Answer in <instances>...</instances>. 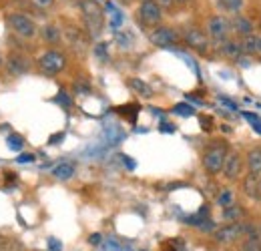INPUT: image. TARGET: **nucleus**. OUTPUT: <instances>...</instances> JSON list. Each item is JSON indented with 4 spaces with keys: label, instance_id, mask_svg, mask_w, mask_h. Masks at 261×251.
<instances>
[{
    "label": "nucleus",
    "instance_id": "4c0bfd02",
    "mask_svg": "<svg viewBox=\"0 0 261 251\" xmlns=\"http://www.w3.org/2000/svg\"><path fill=\"white\" fill-rule=\"evenodd\" d=\"M63 137H65V135H63V133H59V135H53V137H50V141H48V143H50V145H57V143H61V141H63Z\"/></svg>",
    "mask_w": 261,
    "mask_h": 251
},
{
    "label": "nucleus",
    "instance_id": "7c9ffc66",
    "mask_svg": "<svg viewBox=\"0 0 261 251\" xmlns=\"http://www.w3.org/2000/svg\"><path fill=\"white\" fill-rule=\"evenodd\" d=\"M74 91L81 94H89L91 93V85L89 83H74Z\"/></svg>",
    "mask_w": 261,
    "mask_h": 251
},
{
    "label": "nucleus",
    "instance_id": "393cba45",
    "mask_svg": "<svg viewBox=\"0 0 261 251\" xmlns=\"http://www.w3.org/2000/svg\"><path fill=\"white\" fill-rule=\"evenodd\" d=\"M141 111V107L137 105V103H130V105H123V109H119V113L123 115V117H127L130 123H135L137 121V113Z\"/></svg>",
    "mask_w": 261,
    "mask_h": 251
},
{
    "label": "nucleus",
    "instance_id": "de8ad7c7",
    "mask_svg": "<svg viewBox=\"0 0 261 251\" xmlns=\"http://www.w3.org/2000/svg\"><path fill=\"white\" fill-rule=\"evenodd\" d=\"M141 2H145V0H141Z\"/></svg>",
    "mask_w": 261,
    "mask_h": 251
},
{
    "label": "nucleus",
    "instance_id": "1a4fd4ad",
    "mask_svg": "<svg viewBox=\"0 0 261 251\" xmlns=\"http://www.w3.org/2000/svg\"><path fill=\"white\" fill-rule=\"evenodd\" d=\"M243 171H245V159L241 157L239 151H229L227 159L223 163L221 175L227 179L229 183H235V181L243 179Z\"/></svg>",
    "mask_w": 261,
    "mask_h": 251
},
{
    "label": "nucleus",
    "instance_id": "2eb2a0df",
    "mask_svg": "<svg viewBox=\"0 0 261 251\" xmlns=\"http://www.w3.org/2000/svg\"><path fill=\"white\" fill-rule=\"evenodd\" d=\"M245 169L249 175L261 177V145L249 147L245 153Z\"/></svg>",
    "mask_w": 261,
    "mask_h": 251
},
{
    "label": "nucleus",
    "instance_id": "f8f14e48",
    "mask_svg": "<svg viewBox=\"0 0 261 251\" xmlns=\"http://www.w3.org/2000/svg\"><path fill=\"white\" fill-rule=\"evenodd\" d=\"M87 38H89V34L85 31H81V29H76V27H66V29H63V40H66V44L74 53H85L87 51V46H89Z\"/></svg>",
    "mask_w": 261,
    "mask_h": 251
},
{
    "label": "nucleus",
    "instance_id": "f03ea898",
    "mask_svg": "<svg viewBox=\"0 0 261 251\" xmlns=\"http://www.w3.org/2000/svg\"><path fill=\"white\" fill-rule=\"evenodd\" d=\"M231 151L227 145V141H211L205 149H203V169L209 175H219L223 171V163L227 159V153Z\"/></svg>",
    "mask_w": 261,
    "mask_h": 251
},
{
    "label": "nucleus",
    "instance_id": "0eeeda50",
    "mask_svg": "<svg viewBox=\"0 0 261 251\" xmlns=\"http://www.w3.org/2000/svg\"><path fill=\"white\" fill-rule=\"evenodd\" d=\"M181 38H183V42L189 48H193L199 55H207L209 53L211 38L207 36V32L203 31V29H199V27H187L185 31L181 32Z\"/></svg>",
    "mask_w": 261,
    "mask_h": 251
},
{
    "label": "nucleus",
    "instance_id": "09e8293b",
    "mask_svg": "<svg viewBox=\"0 0 261 251\" xmlns=\"http://www.w3.org/2000/svg\"><path fill=\"white\" fill-rule=\"evenodd\" d=\"M127 2H130V0H127Z\"/></svg>",
    "mask_w": 261,
    "mask_h": 251
},
{
    "label": "nucleus",
    "instance_id": "2f4dec72",
    "mask_svg": "<svg viewBox=\"0 0 261 251\" xmlns=\"http://www.w3.org/2000/svg\"><path fill=\"white\" fill-rule=\"evenodd\" d=\"M48 251H63V243H61L59 239L50 237V239H48Z\"/></svg>",
    "mask_w": 261,
    "mask_h": 251
},
{
    "label": "nucleus",
    "instance_id": "a19ab883",
    "mask_svg": "<svg viewBox=\"0 0 261 251\" xmlns=\"http://www.w3.org/2000/svg\"><path fill=\"white\" fill-rule=\"evenodd\" d=\"M161 131H169V133H173V131H175V127H171V125H161Z\"/></svg>",
    "mask_w": 261,
    "mask_h": 251
},
{
    "label": "nucleus",
    "instance_id": "c03bdc74",
    "mask_svg": "<svg viewBox=\"0 0 261 251\" xmlns=\"http://www.w3.org/2000/svg\"><path fill=\"white\" fill-rule=\"evenodd\" d=\"M177 4H189V2H193V0H175Z\"/></svg>",
    "mask_w": 261,
    "mask_h": 251
},
{
    "label": "nucleus",
    "instance_id": "79ce46f5",
    "mask_svg": "<svg viewBox=\"0 0 261 251\" xmlns=\"http://www.w3.org/2000/svg\"><path fill=\"white\" fill-rule=\"evenodd\" d=\"M251 127H253V129H255V131H257V133L261 135V121H259V123H253Z\"/></svg>",
    "mask_w": 261,
    "mask_h": 251
},
{
    "label": "nucleus",
    "instance_id": "20e7f679",
    "mask_svg": "<svg viewBox=\"0 0 261 251\" xmlns=\"http://www.w3.org/2000/svg\"><path fill=\"white\" fill-rule=\"evenodd\" d=\"M163 8L155 2V0H145L139 4L137 8V20L139 24H143L145 29H155L163 22Z\"/></svg>",
    "mask_w": 261,
    "mask_h": 251
},
{
    "label": "nucleus",
    "instance_id": "e433bc0d",
    "mask_svg": "<svg viewBox=\"0 0 261 251\" xmlns=\"http://www.w3.org/2000/svg\"><path fill=\"white\" fill-rule=\"evenodd\" d=\"M57 101H59V103H65L66 107H70V98H68V96H66V93H65V91H63V93L59 94V96H57Z\"/></svg>",
    "mask_w": 261,
    "mask_h": 251
},
{
    "label": "nucleus",
    "instance_id": "4be33fe9",
    "mask_svg": "<svg viewBox=\"0 0 261 251\" xmlns=\"http://www.w3.org/2000/svg\"><path fill=\"white\" fill-rule=\"evenodd\" d=\"M215 203H217L221 209H227V207H231V205L237 203V193L229 187L221 189V191L217 193V197H215Z\"/></svg>",
    "mask_w": 261,
    "mask_h": 251
},
{
    "label": "nucleus",
    "instance_id": "c85d7f7f",
    "mask_svg": "<svg viewBox=\"0 0 261 251\" xmlns=\"http://www.w3.org/2000/svg\"><path fill=\"white\" fill-rule=\"evenodd\" d=\"M31 2H33L34 8H38V10H48L55 4V0H31Z\"/></svg>",
    "mask_w": 261,
    "mask_h": 251
},
{
    "label": "nucleus",
    "instance_id": "412c9836",
    "mask_svg": "<svg viewBox=\"0 0 261 251\" xmlns=\"http://www.w3.org/2000/svg\"><path fill=\"white\" fill-rule=\"evenodd\" d=\"M217 6H219L221 12L235 16V14H241L243 12L245 0H217Z\"/></svg>",
    "mask_w": 261,
    "mask_h": 251
},
{
    "label": "nucleus",
    "instance_id": "7ed1b4c3",
    "mask_svg": "<svg viewBox=\"0 0 261 251\" xmlns=\"http://www.w3.org/2000/svg\"><path fill=\"white\" fill-rule=\"evenodd\" d=\"M68 64V59L63 51L59 48H48L44 51L40 57H38V68L40 72L48 74V77H55V74H61Z\"/></svg>",
    "mask_w": 261,
    "mask_h": 251
},
{
    "label": "nucleus",
    "instance_id": "39448f33",
    "mask_svg": "<svg viewBox=\"0 0 261 251\" xmlns=\"http://www.w3.org/2000/svg\"><path fill=\"white\" fill-rule=\"evenodd\" d=\"M149 40L153 46H159V48H171L179 42H183L181 38V32L173 27H167V24H159L155 29L149 31Z\"/></svg>",
    "mask_w": 261,
    "mask_h": 251
},
{
    "label": "nucleus",
    "instance_id": "f3484780",
    "mask_svg": "<svg viewBox=\"0 0 261 251\" xmlns=\"http://www.w3.org/2000/svg\"><path fill=\"white\" fill-rule=\"evenodd\" d=\"M42 38H44L46 44L57 48V44L63 42V29L59 24H55V22H48V24L42 27Z\"/></svg>",
    "mask_w": 261,
    "mask_h": 251
},
{
    "label": "nucleus",
    "instance_id": "6ab92c4d",
    "mask_svg": "<svg viewBox=\"0 0 261 251\" xmlns=\"http://www.w3.org/2000/svg\"><path fill=\"white\" fill-rule=\"evenodd\" d=\"M245 217H247V211L239 203H235V205H231L227 209H223V213H221V219L225 221V223H241Z\"/></svg>",
    "mask_w": 261,
    "mask_h": 251
},
{
    "label": "nucleus",
    "instance_id": "b1692460",
    "mask_svg": "<svg viewBox=\"0 0 261 251\" xmlns=\"http://www.w3.org/2000/svg\"><path fill=\"white\" fill-rule=\"evenodd\" d=\"M239 251H261L259 235H245L239 243Z\"/></svg>",
    "mask_w": 261,
    "mask_h": 251
},
{
    "label": "nucleus",
    "instance_id": "f257e3e1",
    "mask_svg": "<svg viewBox=\"0 0 261 251\" xmlns=\"http://www.w3.org/2000/svg\"><path fill=\"white\" fill-rule=\"evenodd\" d=\"M79 6L85 22V32L89 34V38H98L105 29V10L97 0H81Z\"/></svg>",
    "mask_w": 261,
    "mask_h": 251
},
{
    "label": "nucleus",
    "instance_id": "58836bf2",
    "mask_svg": "<svg viewBox=\"0 0 261 251\" xmlns=\"http://www.w3.org/2000/svg\"><path fill=\"white\" fill-rule=\"evenodd\" d=\"M201 127L209 131L211 129V117H201Z\"/></svg>",
    "mask_w": 261,
    "mask_h": 251
},
{
    "label": "nucleus",
    "instance_id": "a211bd4d",
    "mask_svg": "<svg viewBox=\"0 0 261 251\" xmlns=\"http://www.w3.org/2000/svg\"><path fill=\"white\" fill-rule=\"evenodd\" d=\"M241 40V48H243V55L247 57H261V34H249V36H243L239 38Z\"/></svg>",
    "mask_w": 261,
    "mask_h": 251
},
{
    "label": "nucleus",
    "instance_id": "cd10ccee",
    "mask_svg": "<svg viewBox=\"0 0 261 251\" xmlns=\"http://www.w3.org/2000/svg\"><path fill=\"white\" fill-rule=\"evenodd\" d=\"M95 55L98 61H109V53H107V42H97L95 44Z\"/></svg>",
    "mask_w": 261,
    "mask_h": 251
},
{
    "label": "nucleus",
    "instance_id": "72a5a7b5",
    "mask_svg": "<svg viewBox=\"0 0 261 251\" xmlns=\"http://www.w3.org/2000/svg\"><path fill=\"white\" fill-rule=\"evenodd\" d=\"M219 101H221V103H223V105H225L227 109H231V111H237V105H235L233 101H229V98H225V96H221Z\"/></svg>",
    "mask_w": 261,
    "mask_h": 251
},
{
    "label": "nucleus",
    "instance_id": "c756f323",
    "mask_svg": "<svg viewBox=\"0 0 261 251\" xmlns=\"http://www.w3.org/2000/svg\"><path fill=\"white\" fill-rule=\"evenodd\" d=\"M155 2H157V4L163 8V12H165V10H167V12H171V10L177 6V2H175V0H155Z\"/></svg>",
    "mask_w": 261,
    "mask_h": 251
},
{
    "label": "nucleus",
    "instance_id": "bb28decb",
    "mask_svg": "<svg viewBox=\"0 0 261 251\" xmlns=\"http://www.w3.org/2000/svg\"><path fill=\"white\" fill-rule=\"evenodd\" d=\"M173 113L183 115V117H191V115H195V109H193V107H189V105H185V103H179V105H175V107H173Z\"/></svg>",
    "mask_w": 261,
    "mask_h": 251
},
{
    "label": "nucleus",
    "instance_id": "423d86ee",
    "mask_svg": "<svg viewBox=\"0 0 261 251\" xmlns=\"http://www.w3.org/2000/svg\"><path fill=\"white\" fill-rule=\"evenodd\" d=\"M205 32L215 44H219V42L227 40L231 34V20L223 14H211L205 22Z\"/></svg>",
    "mask_w": 261,
    "mask_h": 251
},
{
    "label": "nucleus",
    "instance_id": "49530a36",
    "mask_svg": "<svg viewBox=\"0 0 261 251\" xmlns=\"http://www.w3.org/2000/svg\"><path fill=\"white\" fill-rule=\"evenodd\" d=\"M257 233H259V239H261V223L257 225Z\"/></svg>",
    "mask_w": 261,
    "mask_h": 251
},
{
    "label": "nucleus",
    "instance_id": "f704fd0d",
    "mask_svg": "<svg viewBox=\"0 0 261 251\" xmlns=\"http://www.w3.org/2000/svg\"><path fill=\"white\" fill-rule=\"evenodd\" d=\"M243 117H245L251 125H253V123H259V117H257V115H253V113H243Z\"/></svg>",
    "mask_w": 261,
    "mask_h": 251
},
{
    "label": "nucleus",
    "instance_id": "aec40b11",
    "mask_svg": "<svg viewBox=\"0 0 261 251\" xmlns=\"http://www.w3.org/2000/svg\"><path fill=\"white\" fill-rule=\"evenodd\" d=\"M50 173H53V177H55V179H59V181H68V179H72V177H74L76 167H74V163L63 161V163L55 165Z\"/></svg>",
    "mask_w": 261,
    "mask_h": 251
},
{
    "label": "nucleus",
    "instance_id": "6e6552de",
    "mask_svg": "<svg viewBox=\"0 0 261 251\" xmlns=\"http://www.w3.org/2000/svg\"><path fill=\"white\" fill-rule=\"evenodd\" d=\"M6 24H8L10 31L14 32L16 36H20V38H33L34 34H36V24H34V20L31 16L22 14V12H12V14H8V16H6Z\"/></svg>",
    "mask_w": 261,
    "mask_h": 251
},
{
    "label": "nucleus",
    "instance_id": "4468645a",
    "mask_svg": "<svg viewBox=\"0 0 261 251\" xmlns=\"http://www.w3.org/2000/svg\"><path fill=\"white\" fill-rule=\"evenodd\" d=\"M219 53H221V57H225L229 61H239L243 57L241 40L239 38H227V40L219 42Z\"/></svg>",
    "mask_w": 261,
    "mask_h": 251
},
{
    "label": "nucleus",
    "instance_id": "5701e85b",
    "mask_svg": "<svg viewBox=\"0 0 261 251\" xmlns=\"http://www.w3.org/2000/svg\"><path fill=\"white\" fill-rule=\"evenodd\" d=\"M127 85H129L130 91H135V93L145 96V98H151V96H153V89H151L145 81H141V79H129Z\"/></svg>",
    "mask_w": 261,
    "mask_h": 251
},
{
    "label": "nucleus",
    "instance_id": "37998d69",
    "mask_svg": "<svg viewBox=\"0 0 261 251\" xmlns=\"http://www.w3.org/2000/svg\"><path fill=\"white\" fill-rule=\"evenodd\" d=\"M255 29H259V31H261V10H259V18L255 20Z\"/></svg>",
    "mask_w": 261,
    "mask_h": 251
},
{
    "label": "nucleus",
    "instance_id": "c9c22d12",
    "mask_svg": "<svg viewBox=\"0 0 261 251\" xmlns=\"http://www.w3.org/2000/svg\"><path fill=\"white\" fill-rule=\"evenodd\" d=\"M100 239H102V237H100V233H93V235L89 237V243H91V245H98V243H100Z\"/></svg>",
    "mask_w": 261,
    "mask_h": 251
},
{
    "label": "nucleus",
    "instance_id": "a18cd8bd",
    "mask_svg": "<svg viewBox=\"0 0 261 251\" xmlns=\"http://www.w3.org/2000/svg\"><path fill=\"white\" fill-rule=\"evenodd\" d=\"M163 251H177V249H175V247H171V245H165Z\"/></svg>",
    "mask_w": 261,
    "mask_h": 251
},
{
    "label": "nucleus",
    "instance_id": "a878e982",
    "mask_svg": "<svg viewBox=\"0 0 261 251\" xmlns=\"http://www.w3.org/2000/svg\"><path fill=\"white\" fill-rule=\"evenodd\" d=\"M6 143H8V147H10L12 151H20V149L24 147V139H22L20 135H16V133L8 135V137H6Z\"/></svg>",
    "mask_w": 261,
    "mask_h": 251
},
{
    "label": "nucleus",
    "instance_id": "dca6fc26",
    "mask_svg": "<svg viewBox=\"0 0 261 251\" xmlns=\"http://www.w3.org/2000/svg\"><path fill=\"white\" fill-rule=\"evenodd\" d=\"M241 185H243V193L249 197V199H255V201H259L261 199V177H255V175H245L243 179H241Z\"/></svg>",
    "mask_w": 261,
    "mask_h": 251
},
{
    "label": "nucleus",
    "instance_id": "ddd939ff",
    "mask_svg": "<svg viewBox=\"0 0 261 251\" xmlns=\"http://www.w3.org/2000/svg\"><path fill=\"white\" fill-rule=\"evenodd\" d=\"M253 31H255V22H253L251 16H245V14L241 12V14H235V16L231 18V32L239 34L241 38L253 34Z\"/></svg>",
    "mask_w": 261,
    "mask_h": 251
},
{
    "label": "nucleus",
    "instance_id": "9b49d317",
    "mask_svg": "<svg viewBox=\"0 0 261 251\" xmlns=\"http://www.w3.org/2000/svg\"><path fill=\"white\" fill-rule=\"evenodd\" d=\"M33 68L31 59L24 55V53H18V51H12L8 57H6V70L12 74V77H22V74H29Z\"/></svg>",
    "mask_w": 261,
    "mask_h": 251
},
{
    "label": "nucleus",
    "instance_id": "473e14b6",
    "mask_svg": "<svg viewBox=\"0 0 261 251\" xmlns=\"http://www.w3.org/2000/svg\"><path fill=\"white\" fill-rule=\"evenodd\" d=\"M107 247L111 251H133V249H129V247H123V245H119L117 241H113V239H109L107 241Z\"/></svg>",
    "mask_w": 261,
    "mask_h": 251
},
{
    "label": "nucleus",
    "instance_id": "ea45409f",
    "mask_svg": "<svg viewBox=\"0 0 261 251\" xmlns=\"http://www.w3.org/2000/svg\"><path fill=\"white\" fill-rule=\"evenodd\" d=\"M29 161H34V155L24 153V155H20V157H18V163H29Z\"/></svg>",
    "mask_w": 261,
    "mask_h": 251
},
{
    "label": "nucleus",
    "instance_id": "9d476101",
    "mask_svg": "<svg viewBox=\"0 0 261 251\" xmlns=\"http://www.w3.org/2000/svg\"><path fill=\"white\" fill-rule=\"evenodd\" d=\"M213 239L219 245H235L243 239V227L241 223H225L223 227H217L213 231Z\"/></svg>",
    "mask_w": 261,
    "mask_h": 251
}]
</instances>
